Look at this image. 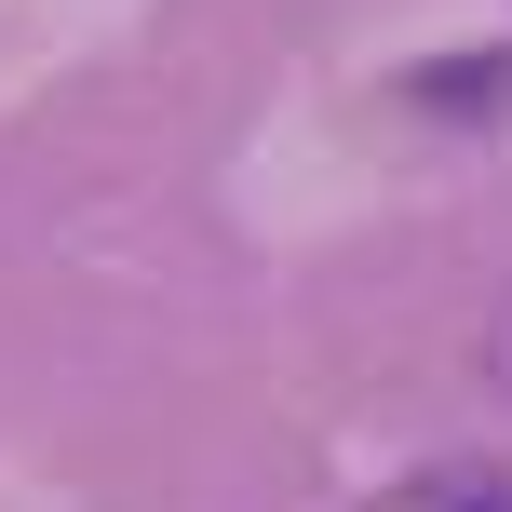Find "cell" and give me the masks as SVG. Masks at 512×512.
<instances>
[{
	"label": "cell",
	"mask_w": 512,
	"mask_h": 512,
	"mask_svg": "<svg viewBox=\"0 0 512 512\" xmlns=\"http://www.w3.org/2000/svg\"><path fill=\"white\" fill-rule=\"evenodd\" d=\"M418 95H445V108H499V95H512V68H499V54H472V68H432Z\"/></svg>",
	"instance_id": "cell-1"
},
{
	"label": "cell",
	"mask_w": 512,
	"mask_h": 512,
	"mask_svg": "<svg viewBox=\"0 0 512 512\" xmlns=\"http://www.w3.org/2000/svg\"><path fill=\"white\" fill-rule=\"evenodd\" d=\"M418 512H512L499 472H445V486H418Z\"/></svg>",
	"instance_id": "cell-2"
},
{
	"label": "cell",
	"mask_w": 512,
	"mask_h": 512,
	"mask_svg": "<svg viewBox=\"0 0 512 512\" xmlns=\"http://www.w3.org/2000/svg\"><path fill=\"white\" fill-rule=\"evenodd\" d=\"M499 378H512V324H499Z\"/></svg>",
	"instance_id": "cell-3"
}]
</instances>
